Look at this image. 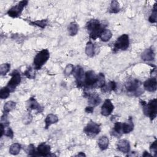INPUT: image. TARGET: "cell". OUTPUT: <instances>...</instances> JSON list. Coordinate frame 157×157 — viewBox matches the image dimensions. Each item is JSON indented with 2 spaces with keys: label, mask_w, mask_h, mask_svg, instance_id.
<instances>
[{
  "label": "cell",
  "mask_w": 157,
  "mask_h": 157,
  "mask_svg": "<svg viewBox=\"0 0 157 157\" xmlns=\"http://www.w3.org/2000/svg\"><path fill=\"white\" fill-rule=\"evenodd\" d=\"M86 27L89 33L90 37L93 40L99 37L101 33L104 29L103 25L96 19L90 20L86 23Z\"/></svg>",
  "instance_id": "cell-1"
},
{
  "label": "cell",
  "mask_w": 157,
  "mask_h": 157,
  "mask_svg": "<svg viewBox=\"0 0 157 157\" xmlns=\"http://www.w3.org/2000/svg\"><path fill=\"white\" fill-rule=\"evenodd\" d=\"M140 103L143 107L144 113L148 117L150 120H153L157 114V101L156 98L150 100L148 103L141 101Z\"/></svg>",
  "instance_id": "cell-2"
},
{
  "label": "cell",
  "mask_w": 157,
  "mask_h": 157,
  "mask_svg": "<svg viewBox=\"0 0 157 157\" xmlns=\"http://www.w3.org/2000/svg\"><path fill=\"white\" fill-rule=\"evenodd\" d=\"M50 57V53L47 49H43L36 54L34 58L33 64L35 69H40L47 61Z\"/></svg>",
  "instance_id": "cell-3"
},
{
  "label": "cell",
  "mask_w": 157,
  "mask_h": 157,
  "mask_svg": "<svg viewBox=\"0 0 157 157\" xmlns=\"http://www.w3.org/2000/svg\"><path fill=\"white\" fill-rule=\"evenodd\" d=\"M140 82L137 79H131L125 83V88L129 93L139 96L143 92L140 89Z\"/></svg>",
  "instance_id": "cell-4"
},
{
  "label": "cell",
  "mask_w": 157,
  "mask_h": 157,
  "mask_svg": "<svg viewBox=\"0 0 157 157\" xmlns=\"http://www.w3.org/2000/svg\"><path fill=\"white\" fill-rule=\"evenodd\" d=\"M129 36L126 34L120 36L115 41L113 46V52H115L120 50H126L129 47Z\"/></svg>",
  "instance_id": "cell-5"
},
{
  "label": "cell",
  "mask_w": 157,
  "mask_h": 157,
  "mask_svg": "<svg viewBox=\"0 0 157 157\" xmlns=\"http://www.w3.org/2000/svg\"><path fill=\"white\" fill-rule=\"evenodd\" d=\"M28 1L26 0L21 1L15 6L11 7L7 12L9 16L12 18H17L20 16L24 7L28 4Z\"/></svg>",
  "instance_id": "cell-6"
},
{
  "label": "cell",
  "mask_w": 157,
  "mask_h": 157,
  "mask_svg": "<svg viewBox=\"0 0 157 157\" xmlns=\"http://www.w3.org/2000/svg\"><path fill=\"white\" fill-rule=\"evenodd\" d=\"M101 131L100 124L90 121L83 129V132L89 137H94Z\"/></svg>",
  "instance_id": "cell-7"
},
{
  "label": "cell",
  "mask_w": 157,
  "mask_h": 157,
  "mask_svg": "<svg viewBox=\"0 0 157 157\" xmlns=\"http://www.w3.org/2000/svg\"><path fill=\"white\" fill-rule=\"evenodd\" d=\"M98 75L93 71H88L85 74L84 86L86 88H94V85L97 82Z\"/></svg>",
  "instance_id": "cell-8"
},
{
  "label": "cell",
  "mask_w": 157,
  "mask_h": 157,
  "mask_svg": "<svg viewBox=\"0 0 157 157\" xmlns=\"http://www.w3.org/2000/svg\"><path fill=\"white\" fill-rule=\"evenodd\" d=\"M10 75L12 77V78L9 81L7 86L9 88L11 92H13L21 82V75L17 70H14L10 74Z\"/></svg>",
  "instance_id": "cell-9"
},
{
  "label": "cell",
  "mask_w": 157,
  "mask_h": 157,
  "mask_svg": "<svg viewBox=\"0 0 157 157\" xmlns=\"http://www.w3.org/2000/svg\"><path fill=\"white\" fill-rule=\"evenodd\" d=\"M73 75L75 78V82L78 88H80L84 86V79H85V74L84 71L82 67L80 66H77L74 67L72 72Z\"/></svg>",
  "instance_id": "cell-10"
},
{
  "label": "cell",
  "mask_w": 157,
  "mask_h": 157,
  "mask_svg": "<svg viewBox=\"0 0 157 157\" xmlns=\"http://www.w3.org/2000/svg\"><path fill=\"white\" fill-rule=\"evenodd\" d=\"M36 156H55V155L50 154V147L45 142H42L38 145Z\"/></svg>",
  "instance_id": "cell-11"
},
{
  "label": "cell",
  "mask_w": 157,
  "mask_h": 157,
  "mask_svg": "<svg viewBox=\"0 0 157 157\" xmlns=\"http://www.w3.org/2000/svg\"><path fill=\"white\" fill-rule=\"evenodd\" d=\"M114 106L112 101L109 99H107L104 101L101 107V114L104 116H109L111 114L113 110Z\"/></svg>",
  "instance_id": "cell-12"
},
{
  "label": "cell",
  "mask_w": 157,
  "mask_h": 157,
  "mask_svg": "<svg viewBox=\"0 0 157 157\" xmlns=\"http://www.w3.org/2000/svg\"><path fill=\"white\" fill-rule=\"evenodd\" d=\"M144 88L149 92H154L157 88V81L155 77L147 80L144 83Z\"/></svg>",
  "instance_id": "cell-13"
},
{
  "label": "cell",
  "mask_w": 157,
  "mask_h": 157,
  "mask_svg": "<svg viewBox=\"0 0 157 157\" xmlns=\"http://www.w3.org/2000/svg\"><path fill=\"white\" fill-rule=\"evenodd\" d=\"M86 95H85V96L88 97V102L90 106H92L94 107L95 106L98 105L101 103V99L97 93H86Z\"/></svg>",
  "instance_id": "cell-14"
},
{
  "label": "cell",
  "mask_w": 157,
  "mask_h": 157,
  "mask_svg": "<svg viewBox=\"0 0 157 157\" xmlns=\"http://www.w3.org/2000/svg\"><path fill=\"white\" fill-rule=\"evenodd\" d=\"M27 109L28 111H31L33 110H36L37 112H41L43 110V108L40 105V104L37 102V101L34 98H30L27 102Z\"/></svg>",
  "instance_id": "cell-15"
},
{
  "label": "cell",
  "mask_w": 157,
  "mask_h": 157,
  "mask_svg": "<svg viewBox=\"0 0 157 157\" xmlns=\"http://www.w3.org/2000/svg\"><path fill=\"white\" fill-rule=\"evenodd\" d=\"M117 149L118 151L124 153H128L130 151V144L128 140L126 139L120 140L117 144Z\"/></svg>",
  "instance_id": "cell-16"
},
{
  "label": "cell",
  "mask_w": 157,
  "mask_h": 157,
  "mask_svg": "<svg viewBox=\"0 0 157 157\" xmlns=\"http://www.w3.org/2000/svg\"><path fill=\"white\" fill-rule=\"evenodd\" d=\"M141 58L144 61H153L155 59V53L151 47L147 48L141 55Z\"/></svg>",
  "instance_id": "cell-17"
},
{
  "label": "cell",
  "mask_w": 157,
  "mask_h": 157,
  "mask_svg": "<svg viewBox=\"0 0 157 157\" xmlns=\"http://www.w3.org/2000/svg\"><path fill=\"white\" fill-rule=\"evenodd\" d=\"M134 129V123L131 117H129L127 121L122 123V132L124 134H128Z\"/></svg>",
  "instance_id": "cell-18"
},
{
  "label": "cell",
  "mask_w": 157,
  "mask_h": 157,
  "mask_svg": "<svg viewBox=\"0 0 157 157\" xmlns=\"http://www.w3.org/2000/svg\"><path fill=\"white\" fill-rule=\"evenodd\" d=\"M111 136L115 137H120L123 134L122 132V123L116 122L114 124V127L110 131Z\"/></svg>",
  "instance_id": "cell-19"
},
{
  "label": "cell",
  "mask_w": 157,
  "mask_h": 157,
  "mask_svg": "<svg viewBox=\"0 0 157 157\" xmlns=\"http://www.w3.org/2000/svg\"><path fill=\"white\" fill-rule=\"evenodd\" d=\"M58 121V118L56 115L53 114V113H50L48 114L45 119V128L48 129L50 125L52 124L56 123Z\"/></svg>",
  "instance_id": "cell-20"
},
{
  "label": "cell",
  "mask_w": 157,
  "mask_h": 157,
  "mask_svg": "<svg viewBox=\"0 0 157 157\" xmlns=\"http://www.w3.org/2000/svg\"><path fill=\"white\" fill-rule=\"evenodd\" d=\"M109 144V139L107 136H102L98 140V146L101 150H106Z\"/></svg>",
  "instance_id": "cell-21"
},
{
  "label": "cell",
  "mask_w": 157,
  "mask_h": 157,
  "mask_svg": "<svg viewBox=\"0 0 157 157\" xmlns=\"http://www.w3.org/2000/svg\"><path fill=\"white\" fill-rule=\"evenodd\" d=\"M117 88V84L114 81H110L107 84H105V85L101 88L102 91L104 93H109L112 91L115 90Z\"/></svg>",
  "instance_id": "cell-22"
},
{
  "label": "cell",
  "mask_w": 157,
  "mask_h": 157,
  "mask_svg": "<svg viewBox=\"0 0 157 157\" xmlns=\"http://www.w3.org/2000/svg\"><path fill=\"white\" fill-rule=\"evenodd\" d=\"M67 31L71 36L76 35L78 31V26L75 23H71L67 26Z\"/></svg>",
  "instance_id": "cell-23"
},
{
  "label": "cell",
  "mask_w": 157,
  "mask_h": 157,
  "mask_svg": "<svg viewBox=\"0 0 157 157\" xmlns=\"http://www.w3.org/2000/svg\"><path fill=\"white\" fill-rule=\"evenodd\" d=\"M105 84V76L102 73H99L98 74L97 82L94 85V88H102Z\"/></svg>",
  "instance_id": "cell-24"
},
{
  "label": "cell",
  "mask_w": 157,
  "mask_h": 157,
  "mask_svg": "<svg viewBox=\"0 0 157 157\" xmlns=\"http://www.w3.org/2000/svg\"><path fill=\"white\" fill-rule=\"evenodd\" d=\"M112 36V34L111 31L108 29H104L101 33L99 37L101 38L102 41L107 42L111 39Z\"/></svg>",
  "instance_id": "cell-25"
},
{
  "label": "cell",
  "mask_w": 157,
  "mask_h": 157,
  "mask_svg": "<svg viewBox=\"0 0 157 157\" xmlns=\"http://www.w3.org/2000/svg\"><path fill=\"white\" fill-rule=\"evenodd\" d=\"M85 53L86 55L89 57H93L94 55V44L91 41H88L86 43L85 47Z\"/></svg>",
  "instance_id": "cell-26"
},
{
  "label": "cell",
  "mask_w": 157,
  "mask_h": 157,
  "mask_svg": "<svg viewBox=\"0 0 157 157\" xmlns=\"http://www.w3.org/2000/svg\"><path fill=\"white\" fill-rule=\"evenodd\" d=\"M120 10L119 2L117 1H112L110 3V6L109 12L111 13H116Z\"/></svg>",
  "instance_id": "cell-27"
},
{
  "label": "cell",
  "mask_w": 157,
  "mask_h": 157,
  "mask_svg": "<svg viewBox=\"0 0 157 157\" xmlns=\"http://www.w3.org/2000/svg\"><path fill=\"white\" fill-rule=\"evenodd\" d=\"M21 150V145L18 143H14L10 146L9 153L13 155H17L20 153Z\"/></svg>",
  "instance_id": "cell-28"
},
{
  "label": "cell",
  "mask_w": 157,
  "mask_h": 157,
  "mask_svg": "<svg viewBox=\"0 0 157 157\" xmlns=\"http://www.w3.org/2000/svg\"><path fill=\"white\" fill-rule=\"evenodd\" d=\"M16 105L15 102L13 101H8L4 105V113L8 114L9 112L15 109Z\"/></svg>",
  "instance_id": "cell-29"
},
{
  "label": "cell",
  "mask_w": 157,
  "mask_h": 157,
  "mask_svg": "<svg viewBox=\"0 0 157 157\" xmlns=\"http://www.w3.org/2000/svg\"><path fill=\"white\" fill-rule=\"evenodd\" d=\"M48 22V21L47 19H44V20H37V21H31L30 24L39 26L41 28H45V26L47 25Z\"/></svg>",
  "instance_id": "cell-30"
},
{
  "label": "cell",
  "mask_w": 157,
  "mask_h": 157,
  "mask_svg": "<svg viewBox=\"0 0 157 157\" xmlns=\"http://www.w3.org/2000/svg\"><path fill=\"white\" fill-rule=\"evenodd\" d=\"M24 75L29 79H34L36 77L35 74V70L34 68L32 67H29L25 72Z\"/></svg>",
  "instance_id": "cell-31"
},
{
  "label": "cell",
  "mask_w": 157,
  "mask_h": 157,
  "mask_svg": "<svg viewBox=\"0 0 157 157\" xmlns=\"http://www.w3.org/2000/svg\"><path fill=\"white\" fill-rule=\"evenodd\" d=\"M10 92H11L10 90H9V88L7 86L2 88L1 89V91H0V98H1V99H4L7 98L9 97Z\"/></svg>",
  "instance_id": "cell-32"
},
{
  "label": "cell",
  "mask_w": 157,
  "mask_h": 157,
  "mask_svg": "<svg viewBox=\"0 0 157 157\" xmlns=\"http://www.w3.org/2000/svg\"><path fill=\"white\" fill-rule=\"evenodd\" d=\"M156 17H157V7H156V3L154 4L153 9L152 13L150 17L148 18V21L150 23H156Z\"/></svg>",
  "instance_id": "cell-33"
},
{
  "label": "cell",
  "mask_w": 157,
  "mask_h": 157,
  "mask_svg": "<svg viewBox=\"0 0 157 157\" xmlns=\"http://www.w3.org/2000/svg\"><path fill=\"white\" fill-rule=\"evenodd\" d=\"M10 64L9 63H4L0 66V74L1 75H5L9 71Z\"/></svg>",
  "instance_id": "cell-34"
},
{
  "label": "cell",
  "mask_w": 157,
  "mask_h": 157,
  "mask_svg": "<svg viewBox=\"0 0 157 157\" xmlns=\"http://www.w3.org/2000/svg\"><path fill=\"white\" fill-rule=\"evenodd\" d=\"M74 66L72 64H68L65 69H64V74L66 75V76H68L69 75L71 74L72 73L73 71H74Z\"/></svg>",
  "instance_id": "cell-35"
},
{
  "label": "cell",
  "mask_w": 157,
  "mask_h": 157,
  "mask_svg": "<svg viewBox=\"0 0 157 157\" xmlns=\"http://www.w3.org/2000/svg\"><path fill=\"white\" fill-rule=\"evenodd\" d=\"M4 134L7 136V137H9L11 139H12L13 137V131L12 130V129L10 128V127H8V126H6L5 127V129H4Z\"/></svg>",
  "instance_id": "cell-36"
},
{
  "label": "cell",
  "mask_w": 157,
  "mask_h": 157,
  "mask_svg": "<svg viewBox=\"0 0 157 157\" xmlns=\"http://www.w3.org/2000/svg\"><path fill=\"white\" fill-rule=\"evenodd\" d=\"M27 153L30 156H36V150L33 144H30L27 148Z\"/></svg>",
  "instance_id": "cell-37"
},
{
  "label": "cell",
  "mask_w": 157,
  "mask_h": 157,
  "mask_svg": "<svg viewBox=\"0 0 157 157\" xmlns=\"http://www.w3.org/2000/svg\"><path fill=\"white\" fill-rule=\"evenodd\" d=\"M150 150L151 152H153L155 155L154 156H156L157 155V141L155 140L150 145Z\"/></svg>",
  "instance_id": "cell-38"
},
{
  "label": "cell",
  "mask_w": 157,
  "mask_h": 157,
  "mask_svg": "<svg viewBox=\"0 0 157 157\" xmlns=\"http://www.w3.org/2000/svg\"><path fill=\"white\" fill-rule=\"evenodd\" d=\"M85 111L88 113H91L93 112L94 111V107H92V106H87L86 108H85Z\"/></svg>",
  "instance_id": "cell-39"
},
{
  "label": "cell",
  "mask_w": 157,
  "mask_h": 157,
  "mask_svg": "<svg viewBox=\"0 0 157 157\" xmlns=\"http://www.w3.org/2000/svg\"><path fill=\"white\" fill-rule=\"evenodd\" d=\"M143 156H151V155L149 154L147 151H144V155H143Z\"/></svg>",
  "instance_id": "cell-40"
},
{
  "label": "cell",
  "mask_w": 157,
  "mask_h": 157,
  "mask_svg": "<svg viewBox=\"0 0 157 157\" xmlns=\"http://www.w3.org/2000/svg\"><path fill=\"white\" fill-rule=\"evenodd\" d=\"M77 156H85L86 155H85V153H83V152H80L78 154H77V155H76Z\"/></svg>",
  "instance_id": "cell-41"
}]
</instances>
